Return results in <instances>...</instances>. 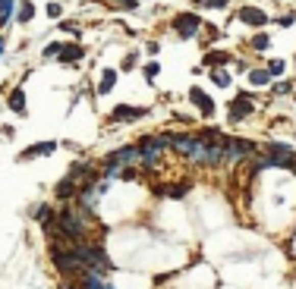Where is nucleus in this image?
Instances as JSON below:
<instances>
[{"label":"nucleus","mask_w":296,"mask_h":289,"mask_svg":"<svg viewBox=\"0 0 296 289\" xmlns=\"http://www.w3.org/2000/svg\"><path fill=\"white\" fill-rule=\"evenodd\" d=\"M60 47H63L60 41H54V44H47V47H44V60H47V57H57V53H60Z\"/></svg>","instance_id":"22"},{"label":"nucleus","mask_w":296,"mask_h":289,"mask_svg":"<svg viewBox=\"0 0 296 289\" xmlns=\"http://www.w3.org/2000/svg\"><path fill=\"white\" fill-rule=\"evenodd\" d=\"M268 72H271V79L281 76V72H284V60H271V63H268Z\"/></svg>","instance_id":"21"},{"label":"nucleus","mask_w":296,"mask_h":289,"mask_svg":"<svg viewBox=\"0 0 296 289\" xmlns=\"http://www.w3.org/2000/svg\"><path fill=\"white\" fill-rule=\"evenodd\" d=\"M60 32H66V35H72V38H79V35H82V28H79L76 22H60Z\"/></svg>","instance_id":"20"},{"label":"nucleus","mask_w":296,"mask_h":289,"mask_svg":"<svg viewBox=\"0 0 296 289\" xmlns=\"http://www.w3.org/2000/svg\"><path fill=\"white\" fill-rule=\"evenodd\" d=\"M32 16H35V4H32V0H22V4L16 7V19H19V22H32Z\"/></svg>","instance_id":"11"},{"label":"nucleus","mask_w":296,"mask_h":289,"mask_svg":"<svg viewBox=\"0 0 296 289\" xmlns=\"http://www.w3.org/2000/svg\"><path fill=\"white\" fill-rule=\"evenodd\" d=\"M293 19H296V16H293V13H287V16H281V25L287 28V25H293Z\"/></svg>","instance_id":"28"},{"label":"nucleus","mask_w":296,"mask_h":289,"mask_svg":"<svg viewBox=\"0 0 296 289\" xmlns=\"http://www.w3.org/2000/svg\"><path fill=\"white\" fill-rule=\"evenodd\" d=\"M249 44H252V50H268V47H271V38H268L265 32H255Z\"/></svg>","instance_id":"15"},{"label":"nucleus","mask_w":296,"mask_h":289,"mask_svg":"<svg viewBox=\"0 0 296 289\" xmlns=\"http://www.w3.org/2000/svg\"><path fill=\"white\" fill-rule=\"evenodd\" d=\"M239 22H246L252 28H265L271 19H268V13L258 10V7H243V10H239Z\"/></svg>","instance_id":"3"},{"label":"nucleus","mask_w":296,"mask_h":289,"mask_svg":"<svg viewBox=\"0 0 296 289\" xmlns=\"http://www.w3.org/2000/svg\"><path fill=\"white\" fill-rule=\"evenodd\" d=\"M195 7H205V10H224L230 0H192Z\"/></svg>","instance_id":"19"},{"label":"nucleus","mask_w":296,"mask_h":289,"mask_svg":"<svg viewBox=\"0 0 296 289\" xmlns=\"http://www.w3.org/2000/svg\"><path fill=\"white\" fill-rule=\"evenodd\" d=\"M249 82L252 85H268L271 82V72L268 69H249Z\"/></svg>","instance_id":"14"},{"label":"nucleus","mask_w":296,"mask_h":289,"mask_svg":"<svg viewBox=\"0 0 296 289\" xmlns=\"http://www.w3.org/2000/svg\"><path fill=\"white\" fill-rule=\"evenodd\" d=\"M249 113H252V101H249V95L243 92V95H239V98L230 104V120H233V123H239V120H246Z\"/></svg>","instance_id":"4"},{"label":"nucleus","mask_w":296,"mask_h":289,"mask_svg":"<svg viewBox=\"0 0 296 289\" xmlns=\"http://www.w3.org/2000/svg\"><path fill=\"white\" fill-rule=\"evenodd\" d=\"M211 82H214L217 88H230V72H227V69H217V66H214V69H211Z\"/></svg>","instance_id":"13"},{"label":"nucleus","mask_w":296,"mask_h":289,"mask_svg":"<svg viewBox=\"0 0 296 289\" xmlns=\"http://www.w3.org/2000/svg\"><path fill=\"white\" fill-rule=\"evenodd\" d=\"M164 195H174V198H183V195H186V186H170V189H164Z\"/></svg>","instance_id":"23"},{"label":"nucleus","mask_w":296,"mask_h":289,"mask_svg":"<svg viewBox=\"0 0 296 289\" xmlns=\"http://www.w3.org/2000/svg\"><path fill=\"white\" fill-rule=\"evenodd\" d=\"M189 101H192L195 107H202V113H205V117L214 113V101H211L205 92H202V88H192V92H189Z\"/></svg>","instance_id":"6"},{"label":"nucleus","mask_w":296,"mask_h":289,"mask_svg":"<svg viewBox=\"0 0 296 289\" xmlns=\"http://www.w3.org/2000/svg\"><path fill=\"white\" fill-rule=\"evenodd\" d=\"M271 154H274V157H287V160H293V148H290V144H281V141H271Z\"/></svg>","instance_id":"16"},{"label":"nucleus","mask_w":296,"mask_h":289,"mask_svg":"<svg viewBox=\"0 0 296 289\" xmlns=\"http://www.w3.org/2000/svg\"><path fill=\"white\" fill-rule=\"evenodd\" d=\"M104 4H110V7H117V10H126V13H133V10L139 7V0H104Z\"/></svg>","instance_id":"18"},{"label":"nucleus","mask_w":296,"mask_h":289,"mask_svg":"<svg viewBox=\"0 0 296 289\" xmlns=\"http://www.w3.org/2000/svg\"><path fill=\"white\" fill-rule=\"evenodd\" d=\"M54 148H57V144H54V141H38V144H32V148H26L19 160H32V157H41V154H51Z\"/></svg>","instance_id":"8"},{"label":"nucleus","mask_w":296,"mask_h":289,"mask_svg":"<svg viewBox=\"0 0 296 289\" xmlns=\"http://www.w3.org/2000/svg\"><path fill=\"white\" fill-rule=\"evenodd\" d=\"M224 63H230L227 50H208L205 53V66H224Z\"/></svg>","instance_id":"10"},{"label":"nucleus","mask_w":296,"mask_h":289,"mask_svg":"<svg viewBox=\"0 0 296 289\" xmlns=\"http://www.w3.org/2000/svg\"><path fill=\"white\" fill-rule=\"evenodd\" d=\"M114 82H117V72H114V69H104V72H101V85H98V92L107 95L110 88H114Z\"/></svg>","instance_id":"12"},{"label":"nucleus","mask_w":296,"mask_h":289,"mask_svg":"<svg viewBox=\"0 0 296 289\" xmlns=\"http://www.w3.org/2000/svg\"><path fill=\"white\" fill-rule=\"evenodd\" d=\"M133 160H139V151H136V148H120V151H114V154H107L104 167H107V173H117L120 164H133Z\"/></svg>","instance_id":"2"},{"label":"nucleus","mask_w":296,"mask_h":289,"mask_svg":"<svg viewBox=\"0 0 296 289\" xmlns=\"http://www.w3.org/2000/svg\"><path fill=\"white\" fill-rule=\"evenodd\" d=\"M60 4H47V16H51V19H60Z\"/></svg>","instance_id":"25"},{"label":"nucleus","mask_w":296,"mask_h":289,"mask_svg":"<svg viewBox=\"0 0 296 289\" xmlns=\"http://www.w3.org/2000/svg\"><path fill=\"white\" fill-rule=\"evenodd\" d=\"M199 28H202L199 13H180V16H174V32H177V38L189 41V38H195V35H199Z\"/></svg>","instance_id":"1"},{"label":"nucleus","mask_w":296,"mask_h":289,"mask_svg":"<svg viewBox=\"0 0 296 289\" xmlns=\"http://www.w3.org/2000/svg\"><path fill=\"white\" fill-rule=\"evenodd\" d=\"M142 113H145V110H142V107H126V104H120V107H117V110H114V113H110V120H114V123H120V120H126V123H129V120H139Z\"/></svg>","instance_id":"7"},{"label":"nucleus","mask_w":296,"mask_h":289,"mask_svg":"<svg viewBox=\"0 0 296 289\" xmlns=\"http://www.w3.org/2000/svg\"><path fill=\"white\" fill-rule=\"evenodd\" d=\"M10 110L13 113H26V95H22V88H13V92H10Z\"/></svg>","instance_id":"9"},{"label":"nucleus","mask_w":296,"mask_h":289,"mask_svg":"<svg viewBox=\"0 0 296 289\" xmlns=\"http://www.w3.org/2000/svg\"><path fill=\"white\" fill-rule=\"evenodd\" d=\"M57 195H60V198H69V195H76V179H72V176H69V179H63V183L57 186Z\"/></svg>","instance_id":"17"},{"label":"nucleus","mask_w":296,"mask_h":289,"mask_svg":"<svg viewBox=\"0 0 296 289\" xmlns=\"http://www.w3.org/2000/svg\"><path fill=\"white\" fill-rule=\"evenodd\" d=\"M274 92H277V95H290V92H293V85H290V82H277V85H274Z\"/></svg>","instance_id":"24"},{"label":"nucleus","mask_w":296,"mask_h":289,"mask_svg":"<svg viewBox=\"0 0 296 289\" xmlns=\"http://www.w3.org/2000/svg\"><path fill=\"white\" fill-rule=\"evenodd\" d=\"M85 57V50L79 47V44H63L60 47V53H57V60L63 63V66H72V63H79Z\"/></svg>","instance_id":"5"},{"label":"nucleus","mask_w":296,"mask_h":289,"mask_svg":"<svg viewBox=\"0 0 296 289\" xmlns=\"http://www.w3.org/2000/svg\"><path fill=\"white\" fill-rule=\"evenodd\" d=\"M136 66V53H129V57L123 60V72H129V69H133Z\"/></svg>","instance_id":"27"},{"label":"nucleus","mask_w":296,"mask_h":289,"mask_svg":"<svg viewBox=\"0 0 296 289\" xmlns=\"http://www.w3.org/2000/svg\"><path fill=\"white\" fill-rule=\"evenodd\" d=\"M158 69H161L158 63H148V66H145V79H155V76H158Z\"/></svg>","instance_id":"26"},{"label":"nucleus","mask_w":296,"mask_h":289,"mask_svg":"<svg viewBox=\"0 0 296 289\" xmlns=\"http://www.w3.org/2000/svg\"><path fill=\"white\" fill-rule=\"evenodd\" d=\"M4 47H7V44H4V38H0V53H4Z\"/></svg>","instance_id":"29"}]
</instances>
